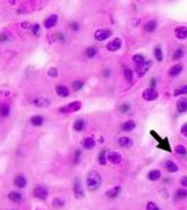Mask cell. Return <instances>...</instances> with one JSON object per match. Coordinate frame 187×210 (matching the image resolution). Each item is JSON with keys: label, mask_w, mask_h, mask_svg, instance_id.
Listing matches in <instances>:
<instances>
[{"label": "cell", "mask_w": 187, "mask_h": 210, "mask_svg": "<svg viewBox=\"0 0 187 210\" xmlns=\"http://www.w3.org/2000/svg\"><path fill=\"white\" fill-rule=\"evenodd\" d=\"M142 96L145 101H155L158 99V93L155 90V88H148L143 91Z\"/></svg>", "instance_id": "cell-6"}, {"label": "cell", "mask_w": 187, "mask_h": 210, "mask_svg": "<svg viewBox=\"0 0 187 210\" xmlns=\"http://www.w3.org/2000/svg\"><path fill=\"white\" fill-rule=\"evenodd\" d=\"M65 205V199L63 198H54L53 201V207L54 208H62Z\"/></svg>", "instance_id": "cell-36"}, {"label": "cell", "mask_w": 187, "mask_h": 210, "mask_svg": "<svg viewBox=\"0 0 187 210\" xmlns=\"http://www.w3.org/2000/svg\"><path fill=\"white\" fill-rule=\"evenodd\" d=\"M186 197H187V190H185V189H178V190L175 191L174 199L176 202L182 201V199H185Z\"/></svg>", "instance_id": "cell-24"}, {"label": "cell", "mask_w": 187, "mask_h": 210, "mask_svg": "<svg viewBox=\"0 0 187 210\" xmlns=\"http://www.w3.org/2000/svg\"><path fill=\"white\" fill-rule=\"evenodd\" d=\"M175 37L180 41L187 39V27L186 26H178L175 29Z\"/></svg>", "instance_id": "cell-10"}, {"label": "cell", "mask_w": 187, "mask_h": 210, "mask_svg": "<svg viewBox=\"0 0 187 210\" xmlns=\"http://www.w3.org/2000/svg\"><path fill=\"white\" fill-rule=\"evenodd\" d=\"M107 158V162L111 164H119L122 162V154L119 152H116V151H110L106 154Z\"/></svg>", "instance_id": "cell-8"}, {"label": "cell", "mask_w": 187, "mask_h": 210, "mask_svg": "<svg viewBox=\"0 0 187 210\" xmlns=\"http://www.w3.org/2000/svg\"><path fill=\"white\" fill-rule=\"evenodd\" d=\"M156 87V78H151L150 80V88H155Z\"/></svg>", "instance_id": "cell-49"}, {"label": "cell", "mask_w": 187, "mask_h": 210, "mask_svg": "<svg viewBox=\"0 0 187 210\" xmlns=\"http://www.w3.org/2000/svg\"><path fill=\"white\" fill-rule=\"evenodd\" d=\"M72 87H73V89L74 90H81L82 88H84V82L82 81H74L72 84Z\"/></svg>", "instance_id": "cell-40"}, {"label": "cell", "mask_w": 187, "mask_h": 210, "mask_svg": "<svg viewBox=\"0 0 187 210\" xmlns=\"http://www.w3.org/2000/svg\"><path fill=\"white\" fill-rule=\"evenodd\" d=\"M81 154H82L81 150H76V151H75V153H74V163H75V164H78V163H79Z\"/></svg>", "instance_id": "cell-44"}, {"label": "cell", "mask_w": 187, "mask_h": 210, "mask_svg": "<svg viewBox=\"0 0 187 210\" xmlns=\"http://www.w3.org/2000/svg\"><path fill=\"white\" fill-rule=\"evenodd\" d=\"M182 70H184V66H181V64H175V66H173L168 70V75L170 77H176V76H179L182 72Z\"/></svg>", "instance_id": "cell-12"}, {"label": "cell", "mask_w": 187, "mask_h": 210, "mask_svg": "<svg viewBox=\"0 0 187 210\" xmlns=\"http://www.w3.org/2000/svg\"><path fill=\"white\" fill-rule=\"evenodd\" d=\"M124 76H125V78H127L130 83H132V81H133V72H132V70H131V69H129V68H124Z\"/></svg>", "instance_id": "cell-33"}, {"label": "cell", "mask_w": 187, "mask_h": 210, "mask_svg": "<svg viewBox=\"0 0 187 210\" xmlns=\"http://www.w3.org/2000/svg\"><path fill=\"white\" fill-rule=\"evenodd\" d=\"M57 75H59V71H57V69L56 68H50L48 70V76L49 77H53V78H55V77H57Z\"/></svg>", "instance_id": "cell-41"}, {"label": "cell", "mask_w": 187, "mask_h": 210, "mask_svg": "<svg viewBox=\"0 0 187 210\" xmlns=\"http://www.w3.org/2000/svg\"><path fill=\"white\" fill-rule=\"evenodd\" d=\"M8 36H7L5 32H3V33H0V42H6Z\"/></svg>", "instance_id": "cell-47"}, {"label": "cell", "mask_w": 187, "mask_h": 210, "mask_svg": "<svg viewBox=\"0 0 187 210\" xmlns=\"http://www.w3.org/2000/svg\"><path fill=\"white\" fill-rule=\"evenodd\" d=\"M34 196L38 199H41V201H44L45 198L48 197V190H47V188H44V186H41L38 185L35 188V190H34Z\"/></svg>", "instance_id": "cell-7"}, {"label": "cell", "mask_w": 187, "mask_h": 210, "mask_svg": "<svg viewBox=\"0 0 187 210\" xmlns=\"http://www.w3.org/2000/svg\"><path fill=\"white\" fill-rule=\"evenodd\" d=\"M104 76H105V77H109V76H110V70L105 69V70H104Z\"/></svg>", "instance_id": "cell-50"}, {"label": "cell", "mask_w": 187, "mask_h": 210, "mask_svg": "<svg viewBox=\"0 0 187 210\" xmlns=\"http://www.w3.org/2000/svg\"><path fill=\"white\" fill-rule=\"evenodd\" d=\"M154 56H155L156 61H158V62H162L163 54H162V50H161L160 46H156V48L154 49Z\"/></svg>", "instance_id": "cell-32"}, {"label": "cell", "mask_w": 187, "mask_h": 210, "mask_svg": "<svg viewBox=\"0 0 187 210\" xmlns=\"http://www.w3.org/2000/svg\"><path fill=\"white\" fill-rule=\"evenodd\" d=\"M10 106L8 105H0V116H8L10 114Z\"/></svg>", "instance_id": "cell-30"}, {"label": "cell", "mask_w": 187, "mask_h": 210, "mask_svg": "<svg viewBox=\"0 0 187 210\" xmlns=\"http://www.w3.org/2000/svg\"><path fill=\"white\" fill-rule=\"evenodd\" d=\"M176 108L179 113H186L187 112V99L186 97H182L180 99L178 103H176Z\"/></svg>", "instance_id": "cell-18"}, {"label": "cell", "mask_w": 187, "mask_h": 210, "mask_svg": "<svg viewBox=\"0 0 187 210\" xmlns=\"http://www.w3.org/2000/svg\"><path fill=\"white\" fill-rule=\"evenodd\" d=\"M82 145H84V147L86 150H93L94 147H96V140L93 138H91V137H87V138L84 139V141H82Z\"/></svg>", "instance_id": "cell-17"}, {"label": "cell", "mask_w": 187, "mask_h": 210, "mask_svg": "<svg viewBox=\"0 0 187 210\" xmlns=\"http://www.w3.org/2000/svg\"><path fill=\"white\" fill-rule=\"evenodd\" d=\"M122 192V188L121 186H115V188H112L111 190L106 192V196L109 198H112V199H115L119 196V193Z\"/></svg>", "instance_id": "cell-21"}, {"label": "cell", "mask_w": 187, "mask_h": 210, "mask_svg": "<svg viewBox=\"0 0 187 210\" xmlns=\"http://www.w3.org/2000/svg\"><path fill=\"white\" fill-rule=\"evenodd\" d=\"M32 33H34L35 36H39V33H41V26L38 24H35L32 26Z\"/></svg>", "instance_id": "cell-42"}, {"label": "cell", "mask_w": 187, "mask_h": 210, "mask_svg": "<svg viewBox=\"0 0 187 210\" xmlns=\"http://www.w3.org/2000/svg\"><path fill=\"white\" fill-rule=\"evenodd\" d=\"M106 154H107V152H106V151H101V152L99 153V157H98V162L100 163L101 165H105V164L107 163Z\"/></svg>", "instance_id": "cell-35"}, {"label": "cell", "mask_w": 187, "mask_h": 210, "mask_svg": "<svg viewBox=\"0 0 187 210\" xmlns=\"http://www.w3.org/2000/svg\"><path fill=\"white\" fill-rule=\"evenodd\" d=\"M69 26H70V29H72L73 31H79V29H80V25H79L78 23H75V22L70 23Z\"/></svg>", "instance_id": "cell-45"}, {"label": "cell", "mask_w": 187, "mask_h": 210, "mask_svg": "<svg viewBox=\"0 0 187 210\" xmlns=\"http://www.w3.org/2000/svg\"><path fill=\"white\" fill-rule=\"evenodd\" d=\"M8 199L13 202V203H22L23 202V196H22V193H19V192H16V191H12L8 193Z\"/></svg>", "instance_id": "cell-16"}, {"label": "cell", "mask_w": 187, "mask_h": 210, "mask_svg": "<svg viewBox=\"0 0 187 210\" xmlns=\"http://www.w3.org/2000/svg\"><path fill=\"white\" fill-rule=\"evenodd\" d=\"M85 127H86V124H85V121L82 119H78V120L74 121V125H73V128H74V131H76V132H81V131H84Z\"/></svg>", "instance_id": "cell-26"}, {"label": "cell", "mask_w": 187, "mask_h": 210, "mask_svg": "<svg viewBox=\"0 0 187 210\" xmlns=\"http://www.w3.org/2000/svg\"><path fill=\"white\" fill-rule=\"evenodd\" d=\"M57 19H59V17H57L56 14H51L50 17H48V18L44 20V26H45L47 29L54 27L55 25H56V23H57Z\"/></svg>", "instance_id": "cell-15"}, {"label": "cell", "mask_w": 187, "mask_h": 210, "mask_svg": "<svg viewBox=\"0 0 187 210\" xmlns=\"http://www.w3.org/2000/svg\"><path fill=\"white\" fill-rule=\"evenodd\" d=\"M81 108V102L80 101H73L70 103H68L66 106H63L62 108H60L61 113H73V112H76Z\"/></svg>", "instance_id": "cell-3"}, {"label": "cell", "mask_w": 187, "mask_h": 210, "mask_svg": "<svg viewBox=\"0 0 187 210\" xmlns=\"http://www.w3.org/2000/svg\"><path fill=\"white\" fill-rule=\"evenodd\" d=\"M158 205L155 204L154 202H149V203L147 204V210H158Z\"/></svg>", "instance_id": "cell-43"}, {"label": "cell", "mask_w": 187, "mask_h": 210, "mask_svg": "<svg viewBox=\"0 0 187 210\" xmlns=\"http://www.w3.org/2000/svg\"><path fill=\"white\" fill-rule=\"evenodd\" d=\"M182 56H184V49H176L174 51V54H173V60H180V58H182Z\"/></svg>", "instance_id": "cell-38"}, {"label": "cell", "mask_w": 187, "mask_h": 210, "mask_svg": "<svg viewBox=\"0 0 187 210\" xmlns=\"http://www.w3.org/2000/svg\"><path fill=\"white\" fill-rule=\"evenodd\" d=\"M161 178V171L160 170H150L148 172V179L151 182H157Z\"/></svg>", "instance_id": "cell-22"}, {"label": "cell", "mask_w": 187, "mask_h": 210, "mask_svg": "<svg viewBox=\"0 0 187 210\" xmlns=\"http://www.w3.org/2000/svg\"><path fill=\"white\" fill-rule=\"evenodd\" d=\"M111 36H112V31L109 29H100V30H97L94 32V38L99 42H103Z\"/></svg>", "instance_id": "cell-4"}, {"label": "cell", "mask_w": 187, "mask_h": 210, "mask_svg": "<svg viewBox=\"0 0 187 210\" xmlns=\"http://www.w3.org/2000/svg\"><path fill=\"white\" fill-rule=\"evenodd\" d=\"M180 184L182 186H187V176H185V177H182V178H181Z\"/></svg>", "instance_id": "cell-48"}, {"label": "cell", "mask_w": 187, "mask_h": 210, "mask_svg": "<svg viewBox=\"0 0 187 210\" xmlns=\"http://www.w3.org/2000/svg\"><path fill=\"white\" fill-rule=\"evenodd\" d=\"M118 144H119L121 147L129 149V147H131L133 145V140L131 138H129V137H121L118 139Z\"/></svg>", "instance_id": "cell-13"}, {"label": "cell", "mask_w": 187, "mask_h": 210, "mask_svg": "<svg viewBox=\"0 0 187 210\" xmlns=\"http://www.w3.org/2000/svg\"><path fill=\"white\" fill-rule=\"evenodd\" d=\"M22 26H23V27H25V29H28V27H30V24H29V23H23V24H22Z\"/></svg>", "instance_id": "cell-51"}, {"label": "cell", "mask_w": 187, "mask_h": 210, "mask_svg": "<svg viewBox=\"0 0 187 210\" xmlns=\"http://www.w3.org/2000/svg\"><path fill=\"white\" fill-rule=\"evenodd\" d=\"M74 195H75L76 198H82L85 196L84 189H82V185H81L80 179H76L75 183H74Z\"/></svg>", "instance_id": "cell-11"}, {"label": "cell", "mask_w": 187, "mask_h": 210, "mask_svg": "<svg viewBox=\"0 0 187 210\" xmlns=\"http://www.w3.org/2000/svg\"><path fill=\"white\" fill-rule=\"evenodd\" d=\"M14 184H16V186L23 189V188H25L26 184H28V180H26V178H25L24 176L19 174V176H16V178H14Z\"/></svg>", "instance_id": "cell-23"}, {"label": "cell", "mask_w": 187, "mask_h": 210, "mask_svg": "<svg viewBox=\"0 0 187 210\" xmlns=\"http://www.w3.org/2000/svg\"><path fill=\"white\" fill-rule=\"evenodd\" d=\"M121 48H122V39L121 38H118V37L115 38V39H112V41L107 44V46H106V49H107L109 51H111V52L118 51Z\"/></svg>", "instance_id": "cell-9"}, {"label": "cell", "mask_w": 187, "mask_h": 210, "mask_svg": "<svg viewBox=\"0 0 187 210\" xmlns=\"http://www.w3.org/2000/svg\"><path fill=\"white\" fill-rule=\"evenodd\" d=\"M179 95H187V85H182L180 88L175 89L174 96H179Z\"/></svg>", "instance_id": "cell-37"}, {"label": "cell", "mask_w": 187, "mask_h": 210, "mask_svg": "<svg viewBox=\"0 0 187 210\" xmlns=\"http://www.w3.org/2000/svg\"><path fill=\"white\" fill-rule=\"evenodd\" d=\"M132 61L135 62V63H136V66H139V64H142V63H144V62H145V57L143 56V55H141V54L133 55Z\"/></svg>", "instance_id": "cell-31"}, {"label": "cell", "mask_w": 187, "mask_h": 210, "mask_svg": "<svg viewBox=\"0 0 187 210\" xmlns=\"http://www.w3.org/2000/svg\"><path fill=\"white\" fill-rule=\"evenodd\" d=\"M164 166L167 168V171L170 172V173H175V172H178V170H179L178 165H176L173 160H167L166 164H164Z\"/></svg>", "instance_id": "cell-25"}, {"label": "cell", "mask_w": 187, "mask_h": 210, "mask_svg": "<svg viewBox=\"0 0 187 210\" xmlns=\"http://www.w3.org/2000/svg\"><path fill=\"white\" fill-rule=\"evenodd\" d=\"M56 94L61 96V97H67L69 95V89L67 88L66 85L59 84V85H56Z\"/></svg>", "instance_id": "cell-20"}, {"label": "cell", "mask_w": 187, "mask_h": 210, "mask_svg": "<svg viewBox=\"0 0 187 210\" xmlns=\"http://www.w3.org/2000/svg\"><path fill=\"white\" fill-rule=\"evenodd\" d=\"M30 102L34 106L41 107V108H47L50 106V100L44 96H32L30 97Z\"/></svg>", "instance_id": "cell-2"}, {"label": "cell", "mask_w": 187, "mask_h": 210, "mask_svg": "<svg viewBox=\"0 0 187 210\" xmlns=\"http://www.w3.org/2000/svg\"><path fill=\"white\" fill-rule=\"evenodd\" d=\"M151 66H153V62H151V61H145L144 63L137 66V68H136V72H137L138 77L144 76L145 74L149 71V69L151 68Z\"/></svg>", "instance_id": "cell-5"}, {"label": "cell", "mask_w": 187, "mask_h": 210, "mask_svg": "<svg viewBox=\"0 0 187 210\" xmlns=\"http://www.w3.org/2000/svg\"><path fill=\"white\" fill-rule=\"evenodd\" d=\"M130 109H131V106H130L129 103H124V105H121V106H119V112L123 113V114L129 113V112H130Z\"/></svg>", "instance_id": "cell-39"}, {"label": "cell", "mask_w": 187, "mask_h": 210, "mask_svg": "<svg viewBox=\"0 0 187 210\" xmlns=\"http://www.w3.org/2000/svg\"><path fill=\"white\" fill-rule=\"evenodd\" d=\"M135 128H136V122L133 120H127L125 122H123V125H122V129L124 132H131Z\"/></svg>", "instance_id": "cell-19"}, {"label": "cell", "mask_w": 187, "mask_h": 210, "mask_svg": "<svg viewBox=\"0 0 187 210\" xmlns=\"http://www.w3.org/2000/svg\"><path fill=\"white\" fill-rule=\"evenodd\" d=\"M101 183H103V178L97 171H90L88 172L87 178H86V185H87V189L90 191H97L98 189H100Z\"/></svg>", "instance_id": "cell-1"}, {"label": "cell", "mask_w": 187, "mask_h": 210, "mask_svg": "<svg viewBox=\"0 0 187 210\" xmlns=\"http://www.w3.org/2000/svg\"><path fill=\"white\" fill-rule=\"evenodd\" d=\"M157 149L166 151V152H172V147H170V144H169V139L162 138V140L158 141V144H157Z\"/></svg>", "instance_id": "cell-14"}, {"label": "cell", "mask_w": 187, "mask_h": 210, "mask_svg": "<svg viewBox=\"0 0 187 210\" xmlns=\"http://www.w3.org/2000/svg\"><path fill=\"white\" fill-rule=\"evenodd\" d=\"M156 27H157V22L155 19H151V20H149L145 24V31L147 32H154V31L156 30Z\"/></svg>", "instance_id": "cell-27"}, {"label": "cell", "mask_w": 187, "mask_h": 210, "mask_svg": "<svg viewBox=\"0 0 187 210\" xmlns=\"http://www.w3.org/2000/svg\"><path fill=\"white\" fill-rule=\"evenodd\" d=\"M181 134L187 138V122H185V124L182 125V127H181Z\"/></svg>", "instance_id": "cell-46"}, {"label": "cell", "mask_w": 187, "mask_h": 210, "mask_svg": "<svg viewBox=\"0 0 187 210\" xmlns=\"http://www.w3.org/2000/svg\"><path fill=\"white\" fill-rule=\"evenodd\" d=\"M30 121H31V125L38 127V126H41V125H43L44 119H43L41 115H34V116L30 119Z\"/></svg>", "instance_id": "cell-28"}, {"label": "cell", "mask_w": 187, "mask_h": 210, "mask_svg": "<svg viewBox=\"0 0 187 210\" xmlns=\"http://www.w3.org/2000/svg\"><path fill=\"white\" fill-rule=\"evenodd\" d=\"M98 54V49L97 48H87L86 49V52H85V55H86V57L87 58H94L96 56H97Z\"/></svg>", "instance_id": "cell-29"}, {"label": "cell", "mask_w": 187, "mask_h": 210, "mask_svg": "<svg viewBox=\"0 0 187 210\" xmlns=\"http://www.w3.org/2000/svg\"><path fill=\"white\" fill-rule=\"evenodd\" d=\"M175 153L179 154V156H186L187 154L186 147H185L184 145H178V146L175 147Z\"/></svg>", "instance_id": "cell-34"}, {"label": "cell", "mask_w": 187, "mask_h": 210, "mask_svg": "<svg viewBox=\"0 0 187 210\" xmlns=\"http://www.w3.org/2000/svg\"><path fill=\"white\" fill-rule=\"evenodd\" d=\"M10 2H11V4H14V0H10Z\"/></svg>", "instance_id": "cell-52"}]
</instances>
